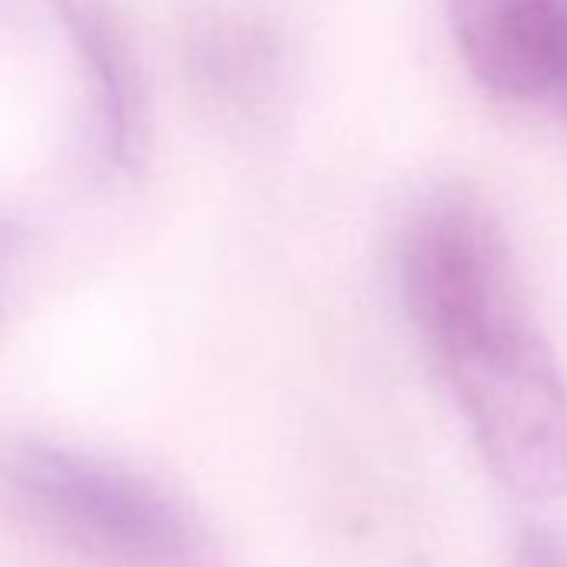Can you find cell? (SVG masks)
<instances>
[{"label":"cell","instance_id":"obj_2","mask_svg":"<svg viewBox=\"0 0 567 567\" xmlns=\"http://www.w3.org/2000/svg\"><path fill=\"white\" fill-rule=\"evenodd\" d=\"M8 487L81 547L121 567H207L194 517L151 481L54 444L4 457Z\"/></svg>","mask_w":567,"mask_h":567},{"label":"cell","instance_id":"obj_1","mask_svg":"<svg viewBox=\"0 0 567 567\" xmlns=\"http://www.w3.org/2000/svg\"><path fill=\"white\" fill-rule=\"evenodd\" d=\"M404 308L484 461L530 501L567 491V381L530 311L501 220L471 190H437L408 220Z\"/></svg>","mask_w":567,"mask_h":567},{"label":"cell","instance_id":"obj_3","mask_svg":"<svg viewBox=\"0 0 567 567\" xmlns=\"http://www.w3.org/2000/svg\"><path fill=\"white\" fill-rule=\"evenodd\" d=\"M447 24L491 97L567 124V0H447Z\"/></svg>","mask_w":567,"mask_h":567},{"label":"cell","instance_id":"obj_8","mask_svg":"<svg viewBox=\"0 0 567 567\" xmlns=\"http://www.w3.org/2000/svg\"><path fill=\"white\" fill-rule=\"evenodd\" d=\"M4 328H8V321H4V308H0V338H4Z\"/></svg>","mask_w":567,"mask_h":567},{"label":"cell","instance_id":"obj_4","mask_svg":"<svg viewBox=\"0 0 567 567\" xmlns=\"http://www.w3.org/2000/svg\"><path fill=\"white\" fill-rule=\"evenodd\" d=\"M84 64L101 151L114 167H134L147 144V87L131 41L111 0H51Z\"/></svg>","mask_w":567,"mask_h":567},{"label":"cell","instance_id":"obj_7","mask_svg":"<svg viewBox=\"0 0 567 567\" xmlns=\"http://www.w3.org/2000/svg\"><path fill=\"white\" fill-rule=\"evenodd\" d=\"M14 240H18V230H14L4 217H0V257H4V254L14 247Z\"/></svg>","mask_w":567,"mask_h":567},{"label":"cell","instance_id":"obj_5","mask_svg":"<svg viewBox=\"0 0 567 567\" xmlns=\"http://www.w3.org/2000/svg\"><path fill=\"white\" fill-rule=\"evenodd\" d=\"M194 71L224 101H260L277 78L280 44L270 28L244 18H217L197 28L190 41Z\"/></svg>","mask_w":567,"mask_h":567},{"label":"cell","instance_id":"obj_6","mask_svg":"<svg viewBox=\"0 0 567 567\" xmlns=\"http://www.w3.org/2000/svg\"><path fill=\"white\" fill-rule=\"evenodd\" d=\"M517 567H567V544L547 530H530L517 547Z\"/></svg>","mask_w":567,"mask_h":567}]
</instances>
